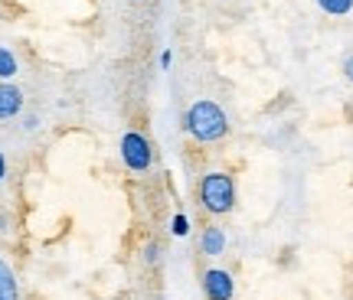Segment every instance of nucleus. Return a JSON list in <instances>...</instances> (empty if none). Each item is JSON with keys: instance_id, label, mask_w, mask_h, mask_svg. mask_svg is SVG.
<instances>
[{"instance_id": "obj_12", "label": "nucleus", "mask_w": 353, "mask_h": 300, "mask_svg": "<svg viewBox=\"0 0 353 300\" xmlns=\"http://www.w3.org/2000/svg\"><path fill=\"white\" fill-rule=\"evenodd\" d=\"M343 75H347V82H353V56L343 63Z\"/></svg>"}, {"instance_id": "obj_13", "label": "nucleus", "mask_w": 353, "mask_h": 300, "mask_svg": "<svg viewBox=\"0 0 353 300\" xmlns=\"http://www.w3.org/2000/svg\"><path fill=\"white\" fill-rule=\"evenodd\" d=\"M7 176V160H3V153H0V180Z\"/></svg>"}, {"instance_id": "obj_2", "label": "nucleus", "mask_w": 353, "mask_h": 300, "mask_svg": "<svg viewBox=\"0 0 353 300\" xmlns=\"http://www.w3.org/2000/svg\"><path fill=\"white\" fill-rule=\"evenodd\" d=\"M196 196H200V206L210 215H229L236 206V180L223 170H213L200 180Z\"/></svg>"}, {"instance_id": "obj_1", "label": "nucleus", "mask_w": 353, "mask_h": 300, "mask_svg": "<svg viewBox=\"0 0 353 300\" xmlns=\"http://www.w3.org/2000/svg\"><path fill=\"white\" fill-rule=\"evenodd\" d=\"M183 131L196 144H216V140H223L229 134V118L216 101L200 98L190 105L187 118H183Z\"/></svg>"}, {"instance_id": "obj_3", "label": "nucleus", "mask_w": 353, "mask_h": 300, "mask_svg": "<svg viewBox=\"0 0 353 300\" xmlns=\"http://www.w3.org/2000/svg\"><path fill=\"white\" fill-rule=\"evenodd\" d=\"M121 160H125L128 170H134V173H144V170H151L154 163V150H151V140L144 138L141 131H125L121 134Z\"/></svg>"}, {"instance_id": "obj_4", "label": "nucleus", "mask_w": 353, "mask_h": 300, "mask_svg": "<svg viewBox=\"0 0 353 300\" xmlns=\"http://www.w3.org/2000/svg\"><path fill=\"white\" fill-rule=\"evenodd\" d=\"M200 284H203L206 300H232V294H236V281H232V275L223 271V268H206L200 277Z\"/></svg>"}, {"instance_id": "obj_10", "label": "nucleus", "mask_w": 353, "mask_h": 300, "mask_svg": "<svg viewBox=\"0 0 353 300\" xmlns=\"http://www.w3.org/2000/svg\"><path fill=\"white\" fill-rule=\"evenodd\" d=\"M170 232H174L176 238H187L190 235V219L183 213H176L174 219H170Z\"/></svg>"}, {"instance_id": "obj_9", "label": "nucleus", "mask_w": 353, "mask_h": 300, "mask_svg": "<svg viewBox=\"0 0 353 300\" xmlns=\"http://www.w3.org/2000/svg\"><path fill=\"white\" fill-rule=\"evenodd\" d=\"M17 69H20V65H17V56H13L10 50H3V46H0V78H3V82L13 78Z\"/></svg>"}, {"instance_id": "obj_5", "label": "nucleus", "mask_w": 353, "mask_h": 300, "mask_svg": "<svg viewBox=\"0 0 353 300\" xmlns=\"http://www.w3.org/2000/svg\"><path fill=\"white\" fill-rule=\"evenodd\" d=\"M20 111H23V92L10 82H0V121L17 118Z\"/></svg>"}, {"instance_id": "obj_8", "label": "nucleus", "mask_w": 353, "mask_h": 300, "mask_svg": "<svg viewBox=\"0 0 353 300\" xmlns=\"http://www.w3.org/2000/svg\"><path fill=\"white\" fill-rule=\"evenodd\" d=\"M317 7L330 17H347L353 10V0H317Z\"/></svg>"}, {"instance_id": "obj_7", "label": "nucleus", "mask_w": 353, "mask_h": 300, "mask_svg": "<svg viewBox=\"0 0 353 300\" xmlns=\"http://www.w3.org/2000/svg\"><path fill=\"white\" fill-rule=\"evenodd\" d=\"M0 300H20V288H17L13 268L3 258H0Z\"/></svg>"}, {"instance_id": "obj_6", "label": "nucleus", "mask_w": 353, "mask_h": 300, "mask_svg": "<svg viewBox=\"0 0 353 300\" xmlns=\"http://www.w3.org/2000/svg\"><path fill=\"white\" fill-rule=\"evenodd\" d=\"M200 251L206 258H219V255L226 251V232H223L219 225H206L200 235Z\"/></svg>"}, {"instance_id": "obj_11", "label": "nucleus", "mask_w": 353, "mask_h": 300, "mask_svg": "<svg viewBox=\"0 0 353 300\" xmlns=\"http://www.w3.org/2000/svg\"><path fill=\"white\" fill-rule=\"evenodd\" d=\"M144 261L148 264L161 261V245H157V242H148V245H144Z\"/></svg>"}]
</instances>
